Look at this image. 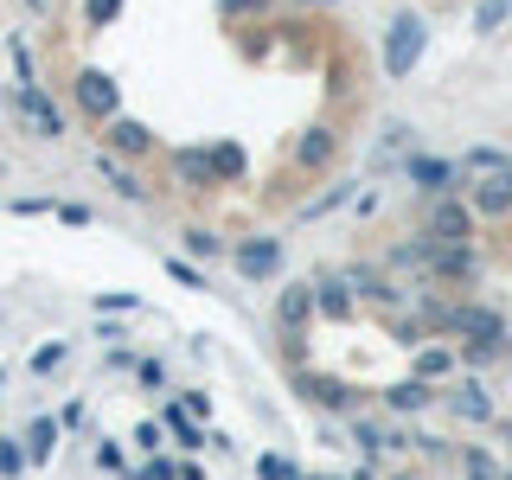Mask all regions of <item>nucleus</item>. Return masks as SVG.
I'll use <instances>...</instances> for the list:
<instances>
[{
	"label": "nucleus",
	"mask_w": 512,
	"mask_h": 480,
	"mask_svg": "<svg viewBox=\"0 0 512 480\" xmlns=\"http://www.w3.org/2000/svg\"><path fill=\"white\" fill-rule=\"evenodd\" d=\"M423 52H429V20L416 7H397L391 13V26H384V77H391V84H404V77L416 71V64H423Z\"/></svg>",
	"instance_id": "obj_1"
},
{
	"label": "nucleus",
	"mask_w": 512,
	"mask_h": 480,
	"mask_svg": "<svg viewBox=\"0 0 512 480\" xmlns=\"http://www.w3.org/2000/svg\"><path fill=\"white\" fill-rule=\"evenodd\" d=\"M340 141H346V135H340L333 122H308L295 141H288V154H282L288 173H295V180H320V173L340 160Z\"/></svg>",
	"instance_id": "obj_2"
},
{
	"label": "nucleus",
	"mask_w": 512,
	"mask_h": 480,
	"mask_svg": "<svg viewBox=\"0 0 512 480\" xmlns=\"http://www.w3.org/2000/svg\"><path fill=\"white\" fill-rule=\"evenodd\" d=\"M71 103L84 109V122H109V116H122V90H116V77L96 71V64H84V71L71 77Z\"/></svg>",
	"instance_id": "obj_3"
},
{
	"label": "nucleus",
	"mask_w": 512,
	"mask_h": 480,
	"mask_svg": "<svg viewBox=\"0 0 512 480\" xmlns=\"http://www.w3.org/2000/svg\"><path fill=\"white\" fill-rule=\"evenodd\" d=\"M404 180L416 192H429V199H442V192L468 186V173H461V160H448V154H404Z\"/></svg>",
	"instance_id": "obj_4"
},
{
	"label": "nucleus",
	"mask_w": 512,
	"mask_h": 480,
	"mask_svg": "<svg viewBox=\"0 0 512 480\" xmlns=\"http://www.w3.org/2000/svg\"><path fill=\"white\" fill-rule=\"evenodd\" d=\"M474 205L461 199V192H442V199H429V224L423 231L436 237V244H474Z\"/></svg>",
	"instance_id": "obj_5"
},
{
	"label": "nucleus",
	"mask_w": 512,
	"mask_h": 480,
	"mask_svg": "<svg viewBox=\"0 0 512 480\" xmlns=\"http://www.w3.org/2000/svg\"><path fill=\"white\" fill-rule=\"evenodd\" d=\"M13 109L39 141H64V109L45 96V84H13Z\"/></svg>",
	"instance_id": "obj_6"
},
{
	"label": "nucleus",
	"mask_w": 512,
	"mask_h": 480,
	"mask_svg": "<svg viewBox=\"0 0 512 480\" xmlns=\"http://www.w3.org/2000/svg\"><path fill=\"white\" fill-rule=\"evenodd\" d=\"M282 256H288L282 237H237V244H231V263H237V276H244V282L282 276Z\"/></svg>",
	"instance_id": "obj_7"
},
{
	"label": "nucleus",
	"mask_w": 512,
	"mask_h": 480,
	"mask_svg": "<svg viewBox=\"0 0 512 480\" xmlns=\"http://www.w3.org/2000/svg\"><path fill=\"white\" fill-rule=\"evenodd\" d=\"M448 333H461V340H487V346H500V352L512 346V340H506V333H512L506 314L487 308V301H455V320H448Z\"/></svg>",
	"instance_id": "obj_8"
},
{
	"label": "nucleus",
	"mask_w": 512,
	"mask_h": 480,
	"mask_svg": "<svg viewBox=\"0 0 512 480\" xmlns=\"http://www.w3.org/2000/svg\"><path fill=\"white\" fill-rule=\"evenodd\" d=\"M461 199L474 205V218H506V212H512V167L474 173V180L461 186Z\"/></svg>",
	"instance_id": "obj_9"
},
{
	"label": "nucleus",
	"mask_w": 512,
	"mask_h": 480,
	"mask_svg": "<svg viewBox=\"0 0 512 480\" xmlns=\"http://www.w3.org/2000/svg\"><path fill=\"white\" fill-rule=\"evenodd\" d=\"M480 250L474 244H436V263H429V282H442V288H461V282H474L480 276Z\"/></svg>",
	"instance_id": "obj_10"
},
{
	"label": "nucleus",
	"mask_w": 512,
	"mask_h": 480,
	"mask_svg": "<svg viewBox=\"0 0 512 480\" xmlns=\"http://www.w3.org/2000/svg\"><path fill=\"white\" fill-rule=\"evenodd\" d=\"M295 384H301V397H308V404H320V410H340V416H352V384L327 378V372H314V365H295Z\"/></svg>",
	"instance_id": "obj_11"
},
{
	"label": "nucleus",
	"mask_w": 512,
	"mask_h": 480,
	"mask_svg": "<svg viewBox=\"0 0 512 480\" xmlns=\"http://www.w3.org/2000/svg\"><path fill=\"white\" fill-rule=\"evenodd\" d=\"M103 141H109V154H122V160L154 154V128L135 122V116H109V122H103Z\"/></svg>",
	"instance_id": "obj_12"
},
{
	"label": "nucleus",
	"mask_w": 512,
	"mask_h": 480,
	"mask_svg": "<svg viewBox=\"0 0 512 480\" xmlns=\"http://www.w3.org/2000/svg\"><path fill=\"white\" fill-rule=\"evenodd\" d=\"M340 276L359 288L365 301H378V308H404V288L391 282V269H372V263H352V269H340Z\"/></svg>",
	"instance_id": "obj_13"
},
{
	"label": "nucleus",
	"mask_w": 512,
	"mask_h": 480,
	"mask_svg": "<svg viewBox=\"0 0 512 480\" xmlns=\"http://www.w3.org/2000/svg\"><path fill=\"white\" fill-rule=\"evenodd\" d=\"M308 320H314V282H288L276 295V327L282 333H308Z\"/></svg>",
	"instance_id": "obj_14"
},
{
	"label": "nucleus",
	"mask_w": 512,
	"mask_h": 480,
	"mask_svg": "<svg viewBox=\"0 0 512 480\" xmlns=\"http://www.w3.org/2000/svg\"><path fill=\"white\" fill-rule=\"evenodd\" d=\"M173 180H180L186 192H218L212 148H180V154H173Z\"/></svg>",
	"instance_id": "obj_15"
},
{
	"label": "nucleus",
	"mask_w": 512,
	"mask_h": 480,
	"mask_svg": "<svg viewBox=\"0 0 512 480\" xmlns=\"http://www.w3.org/2000/svg\"><path fill=\"white\" fill-rule=\"evenodd\" d=\"M429 404H436V384H429V378H397L391 384V391H384V410H391V416H423Z\"/></svg>",
	"instance_id": "obj_16"
},
{
	"label": "nucleus",
	"mask_w": 512,
	"mask_h": 480,
	"mask_svg": "<svg viewBox=\"0 0 512 480\" xmlns=\"http://www.w3.org/2000/svg\"><path fill=\"white\" fill-rule=\"evenodd\" d=\"M429 263H436V237L429 231H416V237H404V244H391V256H384V269H416V276H429Z\"/></svg>",
	"instance_id": "obj_17"
},
{
	"label": "nucleus",
	"mask_w": 512,
	"mask_h": 480,
	"mask_svg": "<svg viewBox=\"0 0 512 480\" xmlns=\"http://www.w3.org/2000/svg\"><path fill=\"white\" fill-rule=\"evenodd\" d=\"M442 404L455 410V416H468V423H493V397H487V384H474V378H468V384H455Z\"/></svg>",
	"instance_id": "obj_18"
},
{
	"label": "nucleus",
	"mask_w": 512,
	"mask_h": 480,
	"mask_svg": "<svg viewBox=\"0 0 512 480\" xmlns=\"http://www.w3.org/2000/svg\"><path fill=\"white\" fill-rule=\"evenodd\" d=\"M314 314L352 320V282H346V276H320V282H314Z\"/></svg>",
	"instance_id": "obj_19"
},
{
	"label": "nucleus",
	"mask_w": 512,
	"mask_h": 480,
	"mask_svg": "<svg viewBox=\"0 0 512 480\" xmlns=\"http://www.w3.org/2000/svg\"><path fill=\"white\" fill-rule=\"evenodd\" d=\"M352 436H359V448H365V455H397V448H410V436H397V423L391 429H384V423H365V416H359V423H352Z\"/></svg>",
	"instance_id": "obj_20"
},
{
	"label": "nucleus",
	"mask_w": 512,
	"mask_h": 480,
	"mask_svg": "<svg viewBox=\"0 0 512 480\" xmlns=\"http://www.w3.org/2000/svg\"><path fill=\"white\" fill-rule=\"evenodd\" d=\"M103 173H109V186H116V199H128V205H148L154 199V192L141 186V173H128L116 154H103Z\"/></svg>",
	"instance_id": "obj_21"
},
{
	"label": "nucleus",
	"mask_w": 512,
	"mask_h": 480,
	"mask_svg": "<svg viewBox=\"0 0 512 480\" xmlns=\"http://www.w3.org/2000/svg\"><path fill=\"white\" fill-rule=\"evenodd\" d=\"M212 167H218V186H231V180H244L250 154L237 148V141H212Z\"/></svg>",
	"instance_id": "obj_22"
},
{
	"label": "nucleus",
	"mask_w": 512,
	"mask_h": 480,
	"mask_svg": "<svg viewBox=\"0 0 512 480\" xmlns=\"http://www.w3.org/2000/svg\"><path fill=\"white\" fill-rule=\"evenodd\" d=\"M448 372H455V352H442V346H416V378L436 384V378H448Z\"/></svg>",
	"instance_id": "obj_23"
},
{
	"label": "nucleus",
	"mask_w": 512,
	"mask_h": 480,
	"mask_svg": "<svg viewBox=\"0 0 512 480\" xmlns=\"http://www.w3.org/2000/svg\"><path fill=\"white\" fill-rule=\"evenodd\" d=\"M180 244H186L192 256H224V237L212 231V224H186V231H180Z\"/></svg>",
	"instance_id": "obj_24"
},
{
	"label": "nucleus",
	"mask_w": 512,
	"mask_h": 480,
	"mask_svg": "<svg viewBox=\"0 0 512 480\" xmlns=\"http://www.w3.org/2000/svg\"><path fill=\"white\" fill-rule=\"evenodd\" d=\"M512 20V0H474V32H500Z\"/></svg>",
	"instance_id": "obj_25"
},
{
	"label": "nucleus",
	"mask_w": 512,
	"mask_h": 480,
	"mask_svg": "<svg viewBox=\"0 0 512 480\" xmlns=\"http://www.w3.org/2000/svg\"><path fill=\"white\" fill-rule=\"evenodd\" d=\"M52 442H58V423H52V416H39V423L26 429V455L45 461V455H52Z\"/></svg>",
	"instance_id": "obj_26"
},
{
	"label": "nucleus",
	"mask_w": 512,
	"mask_h": 480,
	"mask_svg": "<svg viewBox=\"0 0 512 480\" xmlns=\"http://www.w3.org/2000/svg\"><path fill=\"white\" fill-rule=\"evenodd\" d=\"M276 7V0H218V13L224 20H237V26H250V20H263V13Z\"/></svg>",
	"instance_id": "obj_27"
},
{
	"label": "nucleus",
	"mask_w": 512,
	"mask_h": 480,
	"mask_svg": "<svg viewBox=\"0 0 512 480\" xmlns=\"http://www.w3.org/2000/svg\"><path fill=\"white\" fill-rule=\"evenodd\" d=\"M493 167H512L506 148H468L461 154V173H493Z\"/></svg>",
	"instance_id": "obj_28"
},
{
	"label": "nucleus",
	"mask_w": 512,
	"mask_h": 480,
	"mask_svg": "<svg viewBox=\"0 0 512 480\" xmlns=\"http://www.w3.org/2000/svg\"><path fill=\"white\" fill-rule=\"evenodd\" d=\"M7 58H13V77H20V84H39V77H32V45H26V32H13V39H7Z\"/></svg>",
	"instance_id": "obj_29"
},
{
	"label": "nucleus",
	"mask_w": 512,
	"mask_h": 480,
	"mask_svg": "<svg viewBox=\"0 0 512 480\" xmlns=\"http://www.w3.org/2000/svg\"><path fill=\"white\" fill-rule=\"evenodd\" d=\"M346 199H352V186L340 180V186H333V192H320V199H314V205H301V218H327V212H340V205H346Z\"/></svg>",
	"instance_id": "obj_30"
},
{
	"label": "nucleus",
	"mask_w": 512,
	"mask_h": 480,
	"mask_svg": "<svg viewBox=\"0 0 512 480\" xmlns=\"http://www.w3.org/2000/svg\"><path fill=\"white\" fill-rule=\"evenodd\" d=\"M288 474H301L288 455H276V448H269V455H256V480H288Z\"/></svg>",
	"instance_id": "obj_31"
},
{
	"label": "nucleus",
	"mask_w": 512,
	"mask_h": 480,
	"mask_svg": "<svg viewBox=\"0 0 512 480\" xmlns=\"http://www.w3.org/2000/svg\"><path fill=\"white\" fill-rule=\"evenodd\" d=\"M116 13H122V0H84V26H90V32H103Z\"/></svg>",
	"instance_id": "obj_32"
},
{
	"label": "nucleus",
	"mask_w": 512,
	"mask_h": 480,
	"mask_svg": "<svg viewBox=\"0 0 512 480\" xmlns=\"http://www.w3.org/2000/svg\"><path fill=\"white\" fill-rule=\"evenodd\" d=\"M500 359H506V352L487 346V340H468V346H461V365H474V372H480V365H500Z\"/></svg>",
	"instance_id": "obj_33"
},
{
	"label": "nucleus",
	"mask_w": 512,
	"mask_h": 480,
	"mask_svg": "<svg viewBox=\"0 0 512 480\" xmlns=\"http://www.w3.org/2000/svg\"><path fill=\"white\" fill-rule=\"evenodd\" d=\"M410 141H416V128L410 122H391V128H384V160H391V154H410Z\"/></svg>",
	"instance_id": "obj_34"
},
{
	"label": "nucleus",
	"mask_w": 512,
	"mask_h": 480,
	"mask_svg": "<svg viewBox=\"0 0 512 480\" xmlns=\"http://www.w3.org/2000/svg\"><path fill=\"white\" fill-rule=\"evenodd\" d=\"M167 276L180 282V288H205V276H199V269L186 263V256H167Z\"/></svg>",
	"instance_id": "obj_35"
},
{
	"label": "nucleus",
	"mask_w": 512,
	"mask_h": 480,
	"mask_svg": "<svg viewBox=\"0 0 512 480\" xmlns=\"http://www.w3.org/2000/svg\"><path fill=\"white\" fill-rule=\"evenodd\" d=\"M468 480H500V468H493L487 448H468Z\"/></svg>",
	"instance_id": "obj_36"
},
{
	"label": "nucleus",
	"mask_w": 512,
	"mask_h": 480,
	"mask_svg": "<svg viewBox=\"0 0 512 480\" xmlns=\"http://www.w3.org/2000/svg\"><path fill=\"white\" fill-rule=\"evenodd\" d=\"M26 468V448L20 442H0V474H20Z\"/></svg>",
	"instance_id": "obj_37"
},
{
	"label": "nucleus",
	"mask_w": 512,
	"mask_h": 480,
	"mask_svg": "<svg viewBox=\"0 0 512 480\" xmlns=\"http://www.w3.org/2000/svg\"><path fill=\"white\" fill-rule=\"evenodd\" d=\"M282 359L288 365H308V340H301V333H282Z\"/></svg>",
	"instance_id": "obj_38"
},
{
	"label": "nucleus",
	"mask_w": 512,
	"mask_h": 480,
	"mask_svg": "<svg viewBox=\"0 0 512 480\" xmlns=\"http://www.w3.org/2000/svg\"><path fill=\"white\" fill-rule=\"evenodd\" d=\"M135 372H141V384H148V391H160V384H167V365H160V359H141Z\"/></svg>",
	"instance_id": "obj_39"
},
{
	"label": "nucleus",
	"mask_w": 512,
	"mask_h": 480,
	"mask_svg": "<svg viewBox=\"0 0 512 480\" xmlns=\"http://www.w3.org/2000/svg\"><path fill=\"white\" fill-rule=\"evenodd\" d=\"M269 52V26H250L244 32V58H263Z\"/></svg>",
	"instance_id": "obj_40"
},
{
	"label": "nucleus",
	"mask_w": 512,
	"mask_h": 480,
	"mask_svg": "<svg viewBox=\"0 0 512 480\" xmlns=\"http://www.w3.org/2000/svg\"><path fill=\"white\" fill-rule=\"evenodd\" d=\"M141 480H180V468H173V461H148V468H141Z\"/></svg>",
	"instance_id": "obj_41"
},
{
	"label": "nucleus",
	"mask_w": 512,
	"mask_h": 480,
	"mask_svg": "<svg viewBox=\"0 0 512 480\" xmlns=\"http://www.w3.org/2000/svg\"><path fill=\"white\" fill-rule=\"evenodd\" d=\"M58 359H64V346H45V352H32V372H52Z\"/></svg>",
	"instance_id": "obj_42"
},
{
	"label": "nucleus",
	"mask_w": 512,
	"mask_h": 480,
	"mask_svg": "<svg viewBox=\"0 0 512 480\" xmlns=\"http://www.w3.org/2000/svg\"><path fill=\"white\" fill-rule=\"evenodd\" d=\"M346 480H378V461H372V455H365V461H359V468H352Z\"/></svg>",
	"instance_id": "obj_43"
},
{
	"label": "nucleus",
	"mask_w": 512,
	"mask_h": 480,
	"mask_svg": "<svg viewBox=\"0 0 512 480\" xmlns=\"http://www.w3.org/2000/svg\"><path fill=\"white\" fill-rule=\"evenodd\" d=\"M295 7H301V13H314V7H340V0H295Z\"/></svg>",
	"instance_id": "obj_44"
},
{
	"label": "nucleus",
	"mask_w": 512,
	"mask_h": 480,
	"mask_svg": "<svg viewBox=\"0 0 512 480\" xmlns=\"http://www.w3.org/2000/svg\"><path fill=\"white\" fill-rule=\"evenodd\" d=\"M180 480H205V468H192V461H186V468H180Z\"/></svg>",
	"instance_id": "obj_45"
},
{
	"label": "nucleus",
	"mask_w": 512,
	"mask_h": 480,
	"mask_svg": "<svg viewBox=\"0 0 512 480\" xmlns=\"http://www.w3.org/2000/svg\"><path fill=\"white\" fill-rule=\"evenodd\" d=\"M288 480H308V474H288ZM320 480H340V474H320Z\"/></svg>",
	"instance_id": "obj_46"
},
{
	"label": "nucleus",
	"mask_w": 512,
	"mask_h": 480,
	"mask_svg": "<svg viewBox=\"0 0 512 480\" xmlns=\"http://www.w3.org/2000/svg\"><path fill=\"white\" fill-rule=\"evenodd\" d=\"M397 480H416V474H397Z\"/></svg>",
	"instance_id": "obj_47"
},
{
	"label": "nucleus",
	"mask_w": 512,
	"mask_h": 480,
	"mask_svg": "<svg viewBox=\"0 0 512 480\" xmlns=\"http://www.w3.org/2000/svg\"><path fill=\"white\" fill-rule=\"evenodd\" d=\"M500 480H512V474H500Z\"/></svg>",
	"instance_id": "obj_48"
}]
</instances>
